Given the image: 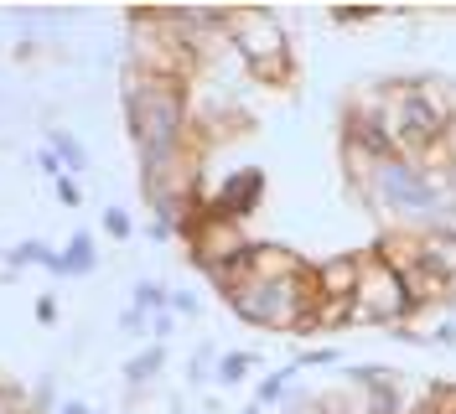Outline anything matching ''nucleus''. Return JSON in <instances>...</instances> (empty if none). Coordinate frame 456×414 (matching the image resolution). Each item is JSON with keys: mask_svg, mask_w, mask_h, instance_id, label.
I'll list each match as a JSON object with an SVG mask.
<instances>
[{"mask_svg": "<svg viewBox=\"0 0 456 414\" xmlns=\"http://www.w3.org/2000/svg\"><path fill=\"white\" fill-rule=\"evenodd\" d=\"M446 156L456 161V119H452V130H446Z\"/></svg>", "mask_w": 456, "mask_h": 414, "instance_id": "obj_24", "label": "nucleus"}, {"mask_svg": "<svg viewBox=\"0 0 456 414\" xmlns=\"http://www.w3.org/2000/svg\"><path fill=\"white\" fill-rule=\"evenodd\" d=\"M57 197H62V202H78V187H73L68 176H57Z\"/></svg>", "mask_w": 456, "mask_h": 414, "instance_id": "obj_21", "label": "nucleus"}, {"mask_svg": "<svg viewBox=\"0 0 456 414\" xmlns=\"http://www.w3.org/2000/svg\"><path fill=\"white\" fill-rule=\"evenodd\" d=\"M171 290H161L156 280H141L135 285V301H130V311H141V316H156V311H171Z\"/></svg>", "mask_w": 456, "mask_h": 414, "instance_id": "obj_13", "label": "nucleus"}, {"mask_svg": "<svg viewBox=\"0 0 456 414\" xmlns=\"http://www.w3.org/2000/svg\"><path fill=\"white\" fill-rule=\"evenodd\" d=\"M456 404V388H446V384H430L420 399H410L404 404V414H446Z\"/></svg>", "mask_w": 456, "mask_h": 414, "instance_id": "obj_12", "label": "nucleus"}, {"mask_svg": "<svg viewBox=\"0 0 456 414\" xmlns=\"http://www.w3.org/2000/svg\"><path fill=\"white\" fill-rule=\"evenodd\" d=\"M171 414H182V410H171Z\"/></svg>", "mask_w": 456, "mask_h": 414, "instance_id": "obj_28", "label": "nucleus"}, {"mask_svg": "<svg viewBox=\"0 0 456 414\" xmlns=\"http://www.w3.org/2000/svg\"><path fill=\"white\" fill-rule=\"evenodd\" d=\"M233 57L244 62L249 78H290V47H285V31L270 11H233Z\"/></svg>", "mask_w": 456, "mask_h": 414, "instance_id": "obj_3", "label": "nucleus"}, {"mask_svg": "<svg viewBox=\"0 0 456 414\" xmlns=\"http://www.w3.org/2000/svg\"><path fill=\"white\" fill-rule=\"evenodd\" d=\"M446 414H456V404H452V410H446Z\"/></svg>", "mask_w": 456, "mask_h": 414, "instance_id": "obj_27", "label": "nucleus"}, {"mask_svg": "<svg viewBox=\"0 0 456 414\" xmlns=\"http://www.w3.org/2000/svg\"><path fill=\"white\" fill-rule=\"evenodd\" d=\"M37 321H57V305H53V296H42V301H37Z\"/></svg>", "mask_w": 456, "mask_h": 414, "instance_id": "obj_20", "label": "nucleus"}, {"mask_svg": "<svg viewBox=\"0 0 456 414\" xmlns=\"http://www.w3.org/2000/svg\"><path fill=\"white\" fill-rule=\"evenodd\" d=\"M244 414H265V410H259V404H249V410H244Z\"/></svg>", "mask_w": 456, "mask_h": 414, "instance_id": "obj_26", "label": "nucleus"}, {"mask_svg": "<svg viewBox=\"0 0 456 414\" xmlns=\"http://www.w3.org/2000/svg\"><path fill=\"white\" fill-rule=\"evenodd\" d=\"M316 275L312 264L296 270V275H275V280H244L239 290H228V305L239 321L249 327H265V331H316Z\"/></svg>", "mask_w": 456, "mask_h": 414, "instance_id": "obj_2", "label": "nucleus"}, {"mask_svg": "<svg viewBox=\"0 0 456 414\" xmlns=\"http://www.w3.org/2000/svg\"><path fill=\"white\" fill-rule=\"evenodd\" d=\"M130 228H135V223H130L125 207H110V213H104V233H110V239H130Z\"/></svg>", "mask_w": 456, "mask_h": 414, "instance_id": "obj_16", "label": "nucleus"}, {"mask_svg": "<svg viewBox=\"0 0 456 414\" xmlns=\"http://www.w3.org/2000/svg\"><path fill=\"white\" fill-rule=\"evenodd\" d=\"M53 414H88V410H84V404H73V399H68V404H57Z\"/></svg>", "mask_w": 456, "mask_h": 414, "instance_id": "obj_23", "label": "nucleus"}, {"mask_svg": "<svg viewBox=\"0 0 456 414\" xmlns=\"http://www.w3.org/2000/svg\"><path fill=\"white\" fill-rule=\"evenodd\" d=\"M125 130H130V140H135L141 161H171V156L192 150V104H187V83L125 73Z\"/></svg>", "mask_w": 456, "mask_h": 414, "instance_id": "obj_1", "label": "nucleus"}, {"mask_svg": "<svg viewBox=\"0 0 456 414\" xmlns=\"http://www.w3.org/2000/svg\"><path fill=\"white\" fill-rule=\"evenodd\" d=\"M296 373H301V362H290V368H281V373H270V378L259 384V410H265V404H275L285 388L296 384Z\"/></svg>", "mask_w": 456, "mask_h": 414, "instance_id": "obj_15", "label": "nucleus"}, {"mask_svg": "<svg viewBox=\"0 0 456 414\" xmlns=\"http://www.w3.org/2000/svg\"><path fill=\"white\" fill-rule=\"evenodd\" d=\"M420 305L410 301L404 280L379 259L363 254V270H358V290H353V316L347 321H373V327H404Z\"/></svg>", "mask_w": 456, "mask_h": 414, "instance_id": "obj_4", "label": "nucleus"}, {"mask_svg": "<svg viewBox=\"0 0 456 414\" xmlns=\"http://www.w3.org/2000/svg\"><path fill=\"white\" fill-rule=\"evenodd\" d=\"M161 362H167V347H161V342H151L145 353H135V358L125 362V384H130V388H145L151 378H156V368H161Z\"/></svg>", "mask_w": 456, "mask_h": 414, "instance_id": "obj_8", "label": "nucleus"}, {"mask_svg": "<svg viewBox=\"0 0 456 414\" xmlns=\"http://www.w3.org/2000/svg\"><path fill=\"white\" fill-rule=\"evenodd\" d=\"M255 373V353H224L218 358V384H244Z\"/></svg>", "mask_w": 456, "mask_h": 414, "instance_id": "obj_14", "label": "nucleus"}, {"mask_svg": "<svg viewBox=\"0 0 456 414\" xmlns=\"http://www.w3.org/2000/svg\"><path fill=\"white\" fill-rule=\"evenodd\" d=\"M208 358H213L208 347H198V353H192V384H202V378H208Z\"/></svg>", "mask_w": 456, "mask_h": 414, "instance_id": "obj_19", "label": "nucleus"}, {"mask_svg": "<svg viewBox=\"0 0 456 414\" xmlns=\"http://www.w3.org/2000/svg\"><path fill=\"white\" fill-rule=\"evenodd\" d=\"M420 270H426L441 290H456V228L420 233Z\"/></svg>", "mask_w": 456, "mask_h": 414, "instance_id": "obj_7", "label": "nucleus"}, {"mask_svg": "<svg viewBox=\"0 0 456 414\" xmlns=\"http://www.w3.org/2000/svg\"><path fill=\"white\" fill-rule=\"evenodd\" d=\"M259 197H265V171H259V166H244V171H233V176L218 182V192L208 197V207H213L218 218L239 223L259 207Z\"/></svg>", "mask_w": 456, "mask_h": 414, "instance_id": "obj_5", "label": "nucleus"}, {"mask_svg": "<svg viewBox=\"0 0 456 414\" xmlns=\"http://www.w3.org/2000/svg\"><path fill=\"white\" fill-rule=\"evenodd\" d=\"M171 331H176V316L171 311H156L151 316V337H171Z\"/></svg>", "mask_w": 456, "mask_h": 414, "instance_id": "obj_18", "label": "nucleus"}, {"mask_svg": "<svg viewBox=\"0 0 456 414\" xmlns=\"http://www.w3.org/2000/svg\"><path fill=\"white\" fill-rule=\"evenodd\" d=\"M47 150H53L57 161H62V171H88L84 145L68 135V130H57V125H47Z\"/></svg>", "mask_w": 456, "mask_h": 414, "instance_id": "obj_9", "label": "nucleus"}, {"mask_svg": "<svg viewBox=\"0 0 456 414\" xmlns=\"http://www.w3.org/2000/svg\"><path fill=\"white\" fill-rule=\"evenodd\" d=\"M358 270H363V259H353V254L312 264V275H316V296H322L327 305H353V290H358Z\"/></svg>", "mask_w": 456, "mask_h": 414, "instance_id": "obj_6", "label": "nucleus"}, {"mask_svg": "<svg viewBox=\"0 0 456 414\" xmlns=\"http://www.w3.org/2000/svg\"><path fill=\"white\" fill-rule=\"evenodd\" d=\"M42 171H47V176H62V161H57L53 150H42Z\"/></svg>", "mask_w": 456, "mask_h": 414, "instance_id": "obj_22", "label": "nucleus"}, {"mask_svg": "<svg viewBox=\"0 0 456 414\" xmlns=\"http://www.w3.org/2000/svg\"><path fill=\"white\" fill-rule=\"evenodd\" d=\"M171 311H182V316H198L202 305H198V296H187V290H171Z\"/></svg>", "mask_w": 456, "mask_h": 414, "instance_id": "obj_17", "label": "nucleus"}, {"mask_svg": "<svg viewBox=\"0 0 456 414\" xmlns=\"http://www.w3.org/2000/svg\"><path fill=\"white\" fill-rule=\"evenodd\" d=\"M27 264H47L53 275H62V254L47 244H37V239H27V244L11 248V270H27Z\"/></svg>", "mask_w": 456, "mask_h": 414, "instance_id": "obj_10", "label": "nucleus"}, {"mask_svg": "<svg viewBox=\"0 0 456 414\" xmlns=\"http://www.w3.org/2000/svg\"><path fill=\"white\" fill-rule=\"evenodd\" d=\"M452 305H456V296H452Z\"/></svg>", "mask_w": 456, "mask_h": 414, "instance_id": "obj_29", "label": "nucleus"}, {"mask_svg": "<svg viewBox=\"0 0 456 414\" xmlns=\"http://www.w3.org/2000/svg\"><path fill=\"white\" fill-rule=\"evenodd\" d=\"M290 414H322V410H316V404H306V410H290Z\"/></svg>", "mask_w": 456, "mask_h": 414, "instance_id": "obj_25", "label": "nucleus"}, {"mask_svg": "<svg viewBox=\"0 0 456 414\" xmlns=\"http://www.w3.org/2000/svg\"><path fill=\"white\" fill-rule=\"evenodd\" d=\"M94 264H99L94 239H88V233H73V239H68V254H62V275H88Z\"/></svg>", "mask_w": 456, "mask_h": 414, "instance_id": "obj_11", "label": "nucleus"}]
</instances>
